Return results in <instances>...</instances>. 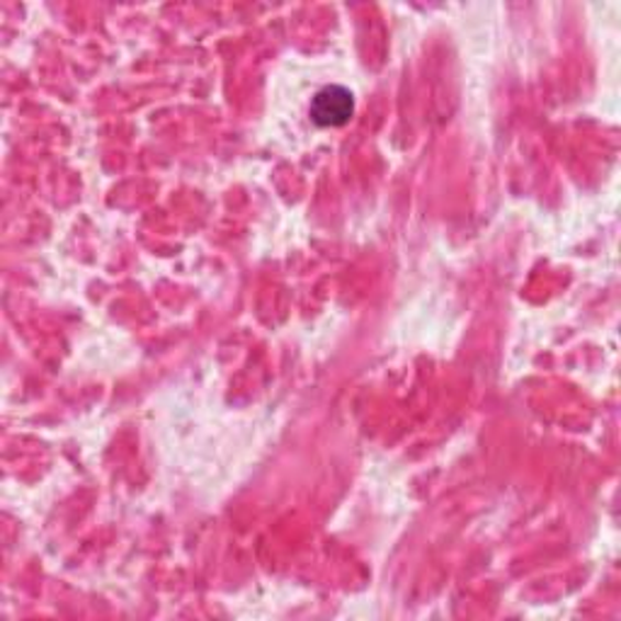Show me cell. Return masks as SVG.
<instances>
[{
    "instance_id": "cell-1",
    "label": "cell",
    "mask_w": 621,
    "mask_h": 621,
    "mask_svg": "<svg viewBox=\"0 0 621 621\" xmlns=\"http://www.w3.org/2000/svg\"><path fill=\"white\" fill-rule=\"evenodd\" d=\"M353 114L355 98L343 86H325L311 100V120L319 126H343Z\"/></svg>"
}]
</instances>
